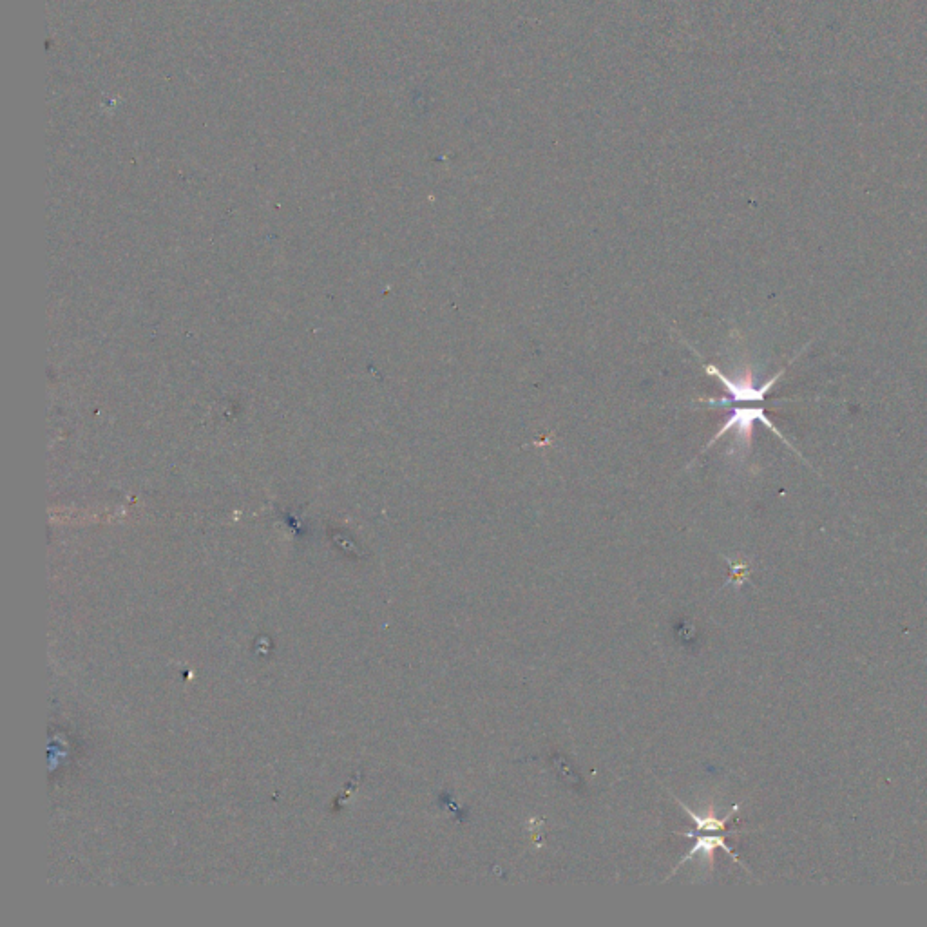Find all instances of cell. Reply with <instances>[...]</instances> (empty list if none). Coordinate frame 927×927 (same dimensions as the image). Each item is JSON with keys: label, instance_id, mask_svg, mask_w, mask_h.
I'll return each instance as SVG.
<instances>
[{"label": "cell", "instance_id": "1", "mask_svg": "<svg viewBox=\"0 0 927 927\" xmlns=\"http://www.w3.org/2000/svg\"><path fill=\"white\" fill-rule=\"evenodd\" d=\"M786 370H781V372L774 375L768 383L763 384L761 388L754 386V381H752V375L746 373L743 377L739 379H728L727 375L717 370L716 366L708 364L707 373L710 375H716L717 379L723 383V386L727 388L728 395L730 399H701V402L705 404H710V406H728L732 402H763L766 399V393L770 392L774 388V384L779 381V377L784 375Z\"/></svg>", "mask_w": 927, "mask_h": 927}, {"label": "cell", "instance_id": "2", "mask_svg": "<svg viewBox=\"0 0 927 927\" xmlns=\"http://www.w3.org/2000/svg\"><path fill=\"white\" fill-rule=\"evenodd\" d=\"M757 421L763 422L768 430L775 433L779 439H783L786 446H790V442L784 439L783 433L775 428L774 422L766 417L765 408H761V406H759V408H732L730 417H728V421L725 422V426L717 431L716 437L712 439V442H710L708 446H712L717 439H721L725 433L732 430L736 431L737 439L741 440L745 446H750V442H752V431H754V422ZM790 448H792V446H790Z\"/></svg>", "mask_w": 927, "mask_h": 927}, {"label": "cell", "instance_id": "3", "mask_svg": "<svg viewBox=\"0 0 927 927\" xmlns=\"http://www.w3.org/2000/svg\"><path fill=\"white\" fill-rule=\"evenodd\" d=\"M721 833L723 832H712V835H707V832L681 833V835H685V837H689V839H696V844H694V848H692V850L687 853V857H683V859H681V862L678 864V868L681 866V864H683V862L690 861V859H692L696 853H699V851H701V853H705V855H708V857H712V851L716 850V848H723V850L727 851L728 855H730L734 861H737V857L734 855V851H732V848L728 846L727 841H725V837H723Z\"/></svg>", "mask_w": 927, "mask_h": 927}]
</instances>
